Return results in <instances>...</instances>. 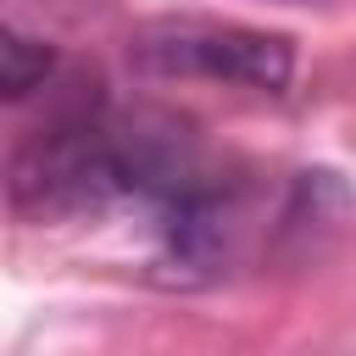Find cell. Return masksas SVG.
I'll return each instance as SVG.
<instances>
[{
	"instance_id": "6da1fadb",
	"label": "cell",
	"mask_w": 356,
	"mask_h": 356,
	"mask_svg": "<svg viewBox=\"0 0 356 356\" xmlns=\"http://www.w3.org/2000/svg\"><path fill=\"white\" fill-rule=\"evenodd\" d=\"M134 61L161 78H211L245 83L261 95H284L295 78V44L284 33L239 28V22H150L134 39Z\"/></svg>"
},
{
	"instance_id": "7a4b0ae2",
	"label": "cell",
	"mask_w": 356,
	"mask_h": 356,
	"mask_svg": "<svg viewBox=\"0 0 356 356\" xmlns=\"http://www.w3.org/2000/svg\"><path fill=\"white\" fill-rule=\"evenodd\" d=\"M50 67H56V56H50L44 39H28L17 28L0 33V95L6 100H28L33 89H44Z\"/></svg>"
}]
</instances>
